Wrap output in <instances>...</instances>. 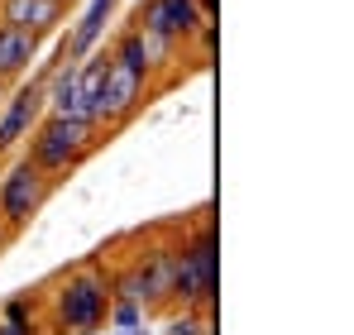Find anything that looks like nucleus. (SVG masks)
Masks as SVG:
<instances>
[{"label":"nucleus","instance_id":"18","mask_svg":"<svg viewBox=\"0 0 354 335\" xmlns=\"http://www.w3.org/2000/svg\"><path fill=\"white\" fill-rule=\"evenodd\" d=\"M134 5H139V0H134Z\"/></svg>","mask_w":354,"mask_h":335},{"label":"nucleus","instance_id":"1","mask_svg":"<svg viewBox=\"0 0 354 335\" xmlns=\"http://www.w3.org/2000/svg\"><path fill=\"white\" fill-rule=\"evenodd\" d=\"M44 292V311L53 335H96L106 331L111 316V269H106V249H96L91 259L62 269Z\"/></svg>","mask_w":354,"mask_h":335},{"label":"nucleus","instance_id":"17","mask_svg":"<svg viewBox=\"0 0 354 335\" xmlns=\"http://www.w3.org/2000/svg\"><path fill=\"white\" fill-rule=\"evenodd\" d=\"M0 168H5V159H0Z\"/></svg>","mask_w":354,"mask_h":335},{"label":"nucleus","instance_id":"15","mask_svg":"<svg viewBox=\"0 0 354 335\" xmlns=\"http://www.w3.org/2000/svg\"><path fill=\"white\" fill-rule=\"evenodd\" d=\"M0 96H5V82H0Z\"/></svg>","mask_w":354,"mask_h":335},{"label":"nucleus","instance_id":"9","mask_svg":"<svg viewBox=\"0 0 354 335\" xmlns=\"http://www.w3.org/2000/svg\"><path fill=\"white\" fill-rule=\"evenodd\" d=\"M62 19H67V5L62 0H0V24H15V29H29V34H58Z\"/></svg>","mask_w":354,"mask_h":335},{"label":"nucleus","instance_id":"7","mask_svg":"<svg viewBox=\"0 0 354 335\" xmlns=\"http://www.w3.org/2000/svg\"><path fill=\"white\" fill-rule=\"evenodd\" d=\"M39 120H44V77L24 82V87L10 91V101L0 106V159L19 154Z\"/></svg>","mask_w":354,"mask_h":335},{"label":"nucleus","instance_id":"5","mask_svg":"<svg viewBox=\"0 0 354 335\" xmlns=\"http://www.w3.org/2000/svg\"><path fill=\"white\" fill-rule=\"evenodd\" d=\"M111 53V48H106ZM144 101H149V82L139 77V72H129L124 62H106V82H101V101H96V129L101 134H115V129H124L134 115L144 111Z\"/></svg>","mask_w":354,"mask_h":335},{"label":"nucleus","instance_id":"14","mask_svg":"<svg viewBox=\"0 0 354 335\" xmlns=\"http://www.w3.org/2000/svg\"><path fill=\"white\" fill-rule=\"evenodd\" d=\"M201 10H206V15L216 19V10H221V0H201Z\"/></svg>","mask_w":354,"mask_h":335},{"label":"nucleus","instance_id":"12","mask_svg":"<svg viewBox=\"0 0 354 335\" xmlns=\"http://www.w3.org/2000/svg\"><path fill=\"white\" fill-rule=\"evenodd\" d=\"M144 316H149V311H144V307H139L134 297H111V316H106V331H111V326H115V331H139V326H144Z\"/></svg>","mask_w":354,"mask_h":335},{"label":"nucleus","instance_id":"16","mask_svg":"<svg viewBox=\"0 0 354 335\" xmlns=\"http://www.w3.org/2000/svg\"><path fill=\"white\" fill-rule=\"evenodd\" d=\"M62 5H72V0H62Z\"/></svg>","mask_w":354,"mask_h":335},{"label":"nucleus","instance_id":"3","mask_svg":"<svg viewBox=\"0 0 354 335\" xmlns=\"http://www.w3.org/2000/svg\"><path fill=\"white\" fill-rule=\"evenodd\" d=\"M216 287H221V254H216L211 216L201 211V221L192 225V230H182V239H177V254H173V307L211 311Z\"/></svg>","mask_w":354,"mask_h":335},{"label":"nucleus","instance_id":"2","mask_svg":"<svg viewBox=\"0 0 354 335\" xmlns=\"http://www.w3.org/2000/svg\"><path fill=\"white\" fill-rule=\"evenodd\" d=\"M24 144H29L24 154H29V159H34V163H39V168H44V172H48V177L62 187V182L77 172V168H82L91 154H96V149H101V144H106V134H101L91 120H72V115H44Z\"/></svg>","mask_w":354,"mask_h":335},{"label":"nucleus","instance_id":"13","mask_svg":"<svg viewBox=\"0 0 354 335\" xmlns=\"http://www.w3.org/2000/svg\"><path fill=\"white\" fill-rule=\"evenodd\" d=\"M15 239H19V235H15V230H10V225L0 221V254H5V249H10V244H15Z\"/></svg>","mask_w":354,"mask_h":335},{"label":"nucleus","instance_id":"10","mask_svg":"<svg viewBox=\"0 0 354 335\" xmlns=\"http://www.w3.org/2000/svg\"><path fill=\"white\" fill-rule=\"evenodd\" d=\"M39 62V34L29 29H15V24H0V82H19L29 67Z\"/></svg>","mask_w":354,"mask_h":335},{"label":"nucleus","instance_id":"8","mask_svg":"<svg viewBox=\"0 0 354 335\" xmlns=\"http://www.w3.org/2000/svg\"><path fill=\"white\" fill-rule=\"evenodd\" d=\"M120 0H86V10H82V19L67 29V39H62V53L67 62H82L86 53H96L101 48V39H106V24H111V15H115Z\"/></svg>","mask_w":354,"mask_h":335},{"label":"nucleus","instance_id":"11","mask_svg":"<svg viewBox=\"0 0 354 335\" xmlns=\"http://www.w3.org/2000/svg\"><path fill=\"white\" fill-rule=\"evenodd\" d=\"M158 335H211V311H196V307H177L168 316V326Z\"/></svg>","mask_w":354,"mask_h":335},{"label":"nucleus","instance_id":"4","mask_svg":"<svg viewBox=\"0 0 354 335\" xmlns=\"http://www.w3.org/2000/svg\"><path fill=\"white\" fill-rule=\"evenodd\" d=\"M53 192H58V182L34 163L29 154L5 159V168H0V221L10 225L15 235H24L29 225L44 216V206L53 201Z\"/></svg>","mask_w":354,"mask_h":335},{"label":"nucleus","instance_id":"6","mask_svg":"<svg viewBox=\"0 0 354 335\" xmlns=\"http://www.w3.org/2000/svg\"><path fill=\"white\" fill-rule=\"evenodd\" d=\"M206 19L211 15L201 10V0H139V10H134V24H144L173 44H192Z\"/></svg>","mask_w":354,"mask_h":335}]
</instances>
